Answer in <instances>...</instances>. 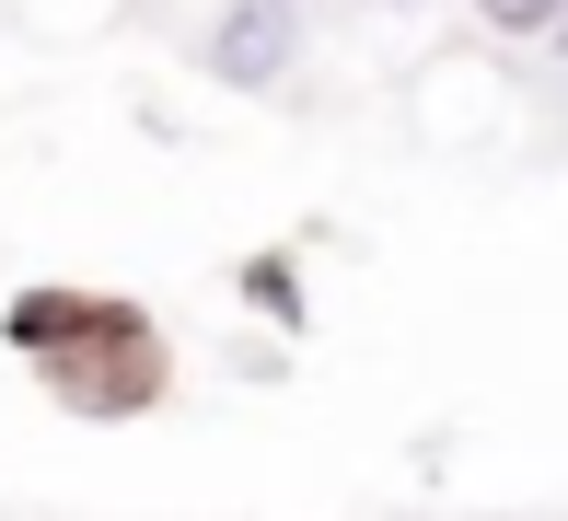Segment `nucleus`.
<instances>
[{"instance_id":"1","label":"nucleus","mask_w":568,"mask_h":521,"mask_svg":"<svg viewBox=\"0 0 568 521\" xmlns=\"http://www.w3.org/2000/svg\"><path fill=\"white\" fill-rule=\"evenodd\" d=\"M291 59H302V12H291V0H232V12L210 23V70L232 93H267Z\"/></svg>"},{"instance_id":"2","label":"nucleus","mask_w":568,"mask_h":521,"mask_svg":"<svg viewBox=\"0 0 568 521\" xmlns=\"http://www.w3.org/2000/svg\"><path fill=\"white\" fill-rule=\"evenodd\" d=\"M487 23L499 35H546V23H568V0H487Z\"/></svg>"}]
</instances>
